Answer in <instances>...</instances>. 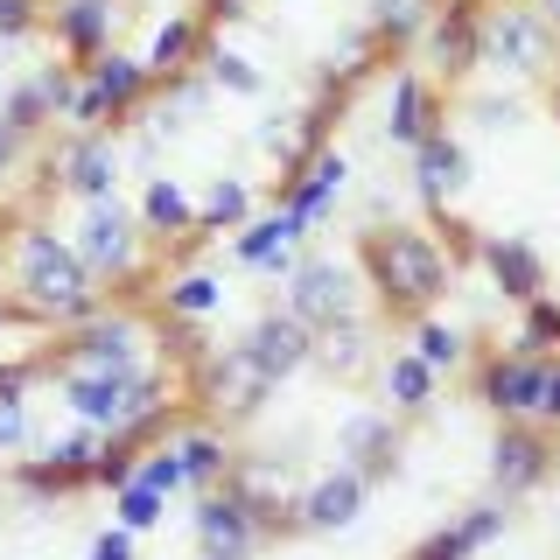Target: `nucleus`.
<instances>
[{
  "label": "nucleus",
  "mask_w": 560,
  "mask_h": 560,
  "mask_svg": "<svg viewBox=\"0 0 560 560\" xmlns=\"http://www.w3.org/2000/svg\"><path fill=\"white\" fill-rule=\"evenodd\" d=\"M8 280H14V302H22L35 323L57 337V329L84 323V315H98L113 294H105V280L84 267L78 238H57L43 218H22L8 224Z\"/></svg>",
  "instance_id": "f257e3e1"
},
{
  "label": "nucleus",
  "mask_w": 560,
  "mask_h": 560,
  "mask_svg": "<svg viewBox=\"0 0 560 560\" xmlns=\"http://www.w3.org/2000/svg\"><path fill=\"white\" fill-rule=\"evenodd\" d=\"M358 273L372 288V302L385 323H420V315L442 308L448 280H455V253L420 224H372L358 232Z\"/></svg>",
  "instance_id": "f03ea898"
},
{
  "label": "nucleus",
  "mask_w": 560,
  "mask_h": 560,
  "mask_svg": "<svg viewBox=\"0 0 560 560\" xmlns=\"http://www.w3.org/2000/svg\"><path fill=\"white\" fill-rule=\"evenodd\" d=\"M78 253H84V267H92L105 280V294H127L140 288V280L154 273V259H162V245L148 238V224H140V210H127L119 197H105V203H84V224L78 232Z\"/></svg>",
  "instance_id": "7ed1b4c3"
},
{
  "label": "nucleus",
  "mask_w": 560,
  "mask_h": 560,
  "mask_svg": "<svg viewBox=\"0 0 560 560\" xmlns=\"http://www.w3.org/2000/svg\"><path fill=\"white\" fill-rule=\"evenodd\" d=\"M148 323L154 315H140L133 302H105L98 315L57 329V343L43 350L49 378L70 372V364H92V372H140V364H154L148 358Z\"/></svg>",
  "instance_id": "20e7f679"
},
{
  "label": "nucleus",
  "mask_w": 560,
  "mask_h": 560,
  "mask_svg": "<svg viewBox=\"0 0 560 560\" xmlns=\"http://www.w3.org/2000/svg\"><path fill=\"white\" fill-rule=\"evenodd\" d=\"M183 393L197 399V413L224 420V428H238V420H253V413L273 399V378L259 372V358H253V350H245V337H238V343L210 350L197 372L183 378Z\"/></svg>",
  "instance_id": "39448f33"
},
{
  "label": "nucleus",
  "mask_w": 560,
  "mask_h": 560,
  "mask_svg": "<svg viewBox=\"0 0 560 560\" xmlns=\"http://www.w3.org/2000/svg\"><path fill=\"white\" fill-rule=\"evenodd\" d=\"M162 92V78L148 70V57H119V49H105L98 63H84V84L78 98H70V127H127V119Z\"/></svg>",
  "instance_id": "423d86ee"
},
{
  "label": "nucleus",
  "mask_w": 560,
  "mask_h": 560,
  "mask_svg": "<svg viewBox=\"0 0 560 560\" xmlns=\"http://www.w3.org/2000/svg\"><path fill=\"white\" fill-rule=\"evenodd\" d=\"M483 63L512 70V78H553V63H560V28L533 8V0H490Z\"/></svg>",
  "instance_id": "0eeeda50"
},
{
  "label": "nucleus",
  "mask_w": 560,
  "mask_h": 560,
  "mask_svg": "<svg viewBox=\"0 0 560 560\" xmlns=\"http://www.w3.org/2000/svg\"><path fill=\"white\" fill-rule=\"evenodd\" d=\"M483 28H490V0H442L420 28V63L434 84H469L483 63Z\"/></svg>",
  "instance_id": "6e6552de"
},
{
  "label": "nucleus",
  "mask_w": 560,
  "mask_h": 560,
  "mask_svg": "<svg viewBox=\"0 0 560 560\" xmlns=\"http://www.w3.org/2000/svg\"><path fill=\"white\" fill-rule=\"evenodd\" d=\"M553 469H560V428H547V420H498V442H490V498L518 504Z\"/></svg>",
  "instance_id": "1a4fd4ad"
},
{
  "label": "nucleus",
  "mask_w": 560,
  "mask_h": 560,
  "mask_svg": "<svg viewBox=\"0 0 560 560\" xmlns=\"http://www.w3.org/2000/svg\"><path fill=\"white\" fill-rule=\"evenodd\" d=\"M547 364L539 350H483L477 372H469V393H477V407H490L498 420H539V393H547Z\"/></svg>",
  "instance_id": "9d476101"
},
{
  "label": "nucleus",
  "mask_w": 560,
  "mask_h": 560,
  "mask_svg": "<svg viewBox=\"0 0 560 560\" xmlns=\"http://www.w3.org/2000/svg\"><path fill=\"white\" fill-rule=\"evenodd\" d=\"M43 175H49V189H57V197L105 203L119 189V140H113V127H70Z\"/></svg>",
  "instance_id": "9b49d317"
},
{
  "label": "nucleus",
  "mask_w": 560,
  "mask_h": 560,
  "mask_svg": "<svg viewBox=\"0 0 560 560\" xmlns=\"http://www.w3.org/2000/svg\"><path fill=\"white\" fill-rule=\"evenodd\" d=\"M78 84H84V70L78 63H35L22 84H8L0 92V119H8L22 140H35V133H49V119H70V98H78Z\"/></svg>",
  "instance_id": "f8f14e48"
},
{
  "label": "nucleus",
  "mask_w": 560,
  "mask_h": 560,
  "mask_svg": "<svg viewBox=\"0 0 560 560\" xmlns=\"http://www.w3.org/2000/svg\"><path fill=\"white\" fill-rule=\"evenodd\" d=\"M189 525H197V547L203 553H224V560H253L259 547H267V525H259V512L238 498V483L197 490V512H189Z\"/></svg>",
  "instance_id": "ddd939ff"
},
{
  "label": "nucleus",
  "mask_w": 560,
  "mask_h": 560,
  "mask_svg": "<svg viewBox=\"0 0 560 560\" xmlns=\"http://www.w3.org/2000/svg\"><path fill=\"white\" fill-rule=\"evenodd\" d=\"M442 127H448V84H434L420 63L393 70V92H385V140L413 154L420 140L442 133Z\"/></svg>",
  "instance_id": "4468645a"
},
{
  "label": "nucleus",
  "mask_w": 560,
  "mask_h": 560,
  "mask_svg": "<svg viewBox=\"0 0 560 560\" xmlns=\"http://www.w3.org/2000/svg\"><path fill=\"white\" fill-rule=\"evenodd\" d=\"M288 308L302 315L315 337H323V329H337V323H350V315H358V280H350L343 259L308 253L302 267H294V280H288Z\"/></svg>",
  "instance_id": "2eb2a0df"
},
{
  "label": "nucleus",
  "mask_w": 560,
  "mask_h": 560,
  "mask_svg": "<svg viewBox=\"0 0 560 560\" xmlns=\"http://www.w3.org/2000/svg\"><path fill=\"white\" fill-rule=\"evenodd\" d=\"M119 22H127L119 0H57V8H49V43H57L63 63L84 70V63H98L105 49H113Z\"/></svg>",
  "instance_id": "dca6fc26"
},
{
  "label": "nucleus",
  "mask_w": 560,
  "mask_h": 560,
  "mask_svg": "<svg viewBox=\"0 0 560 560\" xmlns=\"http://www.w3.org/2000/svg\"><path fill=\"white\" fill-rule=\"evenodd\" d=\"M133 210H140V224H148V238L162 245L168 267L203 238V210H197V197H189L175 175H148V189H140V203H133Z\"/></svg>",
  "instance_id": "f3484780"
},
{
  "label": "nucleus",
  "mask_w": 560,
  "mask_h": 560,
  "mask_svg": "<svg viewBox=\"0 0 560 560\" xmlns=\"http://www.w3.org/2000/svg\"><path fill=\"white\" fill-rule=\"evenodd\" d=\"M477 267L490 273V288H498L512 308H525V302L547 294V253H539L533 238H518V232H483Z\"/></svg>",
  "instance_id": "a211bd4d"
},
{
  "label": "nucleus",
  "mask_w": 560,
  "mask_h": 560,
  "mask_svg": "<svg viewBox=\"0 0 560 560\" xmlns=\"http://www.w3.org/2000/svg\"><path fill=\"white\" fill-rule=\"evenodd\" d=\"M399 442H407L399 413L393 407H364V413H350L337 428V463H350V469H364L372 483H385L399 469Z\"/></svg>",
  "instance_id": "6ab92c4d"
},
{
  "label": "nucleus",
  "mask_w": 560,
  "mask_h": 560,
  "mask_svg": "<svg viewBox=\"0 0 560 560\" xmlns=\"http://www.w3.org/2000/svg\"><path fill=\"white\" fill-rule=\"evenodd\" d=\"M504 525H512V504L483 498V504H469V512H455L448 525H434L420 547H407V560H477L483 547L504 539Z\"/></svg>",
  "instance_id": "aec40b11"
},
{
  "label": "nucleus",
  "mask_w": 560,
  "mask_h": 560,
  "mask_svg": "<svg viewBox=\"0 0 560 560\" xmlns=\"http://www.w3.org/2000/svg\"><path fill=\"white\" fill-rule=\"evenodd\" d=\"M245 350H253L259 372L280 385V378L302 372V364H315V329H308L294 308H259L253 329H245Z\"/></svg>",
  "instance_id": "412c9836"
},
{
  "label": "nucleus",
  "mask_w": 560,
  "mask_h": 560,
  "mask_svg": "<svg viewBox=\"0 0 560 560\" xmlns=\"http://www.w3.org/2000/svg\"><path fill=\"white\" fill-rule=\"evenodd\" d=\"M372 490H378V483L364 477V469H350V463L323 469V477L302 490V504H294V512H302V533H343V525L358 518L364 504H372Z\"/></svg>",
  "instance_id": "4be33fe9"
},
{
  "label": "nucleus",
  "mask_w": 560,
  "mask_h": 560,
  "mask_svg": "<svg viewBox=\"0 0 560 560\" xmlns=\"http://www.w3.org/2000/svg\"><path fill=\"white\" fill-rule=\"evenodd\" d=\"M175 455H183L189 490H218V483H232V469H238L232 428H224V420H210V413H189L183 428H175Z\"/></svg>",
  "instance_id": "5701e85b"
},
{
  "label": "nucleus",
  "mask_w": 560,
  "mask_h": 560,
  "mask_svg": "<svg viewBox=\"0 0 560 560\" xmlns=\"http://www.w3.org/2000/svg\"><path fill=\"white\" fill-rule=\"evenodd\" d=\"M463 183H469V148H463L448 127L428 133V140L413 148V189H420V203H428V218H442L448 197H455Z\"/></svg>",
  "instance_id": "b1692460"
},
{
  "label": "nucleus",
  "mask_w": 560,
  "mask_h": 560,
  "mask_svg": "<svg viewBox=\"0 0 560 560\" xmlns=\"http://www.w3.org/2000/svg\"><path fill=\"white\" fill-rule=\"evenodd\" d=\"M343 183H350V162H343L337 148H323L302 175H280V183H273V203H288L294 218L315 232V224H323V210L343 197Z\"/></svg>",
  "instance_id": "393cba45"
},
{
  "label": "nucleus",
  "mask_w": 560,
  "mask_h": 560,
  "mask_svg": "<svg viewBox=\"0 0 560 560\" xmlns=\"http://www.w3.org/2000/svg\"><path fill=\"white\" fill-rule=\"evenodd\" d=\"M378 393H385V407H393L399 420H420V413L434 407V393H442V372H434L413 343L407 350H385V358H378Z\"/></svg>",
  "instance_id": "a878e982"
},
{
  "label": "nucleus",
  "mask_w": 560,
  "mask_h": 560,
  "mask_svg": "<svg viewBox=\"0 0 560 560\" xmlns=\"http://www.w3.org/2000/svg\"><path fill=\"white\" fill-rule=\"evenodd\" d=\"M210 43H218V35H210L203 14H168V22L154 28V43H148V70H154L162 84H183L189 70L203 63Z\"/></svg>",
  "instance_id": "bb28decb"
},
{
  "label": "nucleus",
  "mask_w": 560,
  "mask_h": 560,
  "mask_svg": "<svg viewBox=\"0 0 560 560\" xmlns=\"http://www.w3.org/2000/svg\"><path fill=\"white\" fill-rule=\"evenodd\" d=\"M224 308V280L203 273V267H183V273H162V288H154V315H183V323H210V315Z\"/></svg>",
  "instance_id": "cd10ccee"
},
{
  "label": "nucleus",
  "mask_w": 560,
  "mask_h": 560,
  "mask_svg": "<svg viewBox=\"0 0 560 560\" xmlns=\"http://www.w3.org/2000/svg\"><path fill=\"white\" fill-rule=\"evenodd\" d=\"M302 238H308V224L294 218L288 203H273V210H253V218L232 232V259H238V267H259L267 253H280V245H302Z\"/></svg>",
  "instance_id": "c85d7f7f"
},
{
  "label": "nucleus",
  "mask_w": 560,
  "mask_h": 560,
  "mask_svg": "<svg viewBox=\"0 0 560 560\" xmlns=\"http://www.w3.org/2000/svg\"><path fill=\"white\" fill-rule=\"evenodd\" d=\"M407 343H413V350H420V358H428L442 378H448V372H463V364H477V350H469V329H463V323H448L442 308H434V315H420Z\"/></svg>",
  "instance_id": "c756f323"
},
{
  "label": "nucleus",
  "mask_w": 560,
  "mask_h": 560,
  "mask_svg": "<svg viewBox=\"0 0 560 560\" xmlns=\"http://www.w3.org/2000/svg\"><path fill=\"white\" fill-rule=\"evenodd\" d=\"M8 483L22 490V498H35V504H57V498H78V490H92L84 477H70L57 455H43V448H35V455H14V463H8Z\"/></svg>",
  "instance_id": "7c9ffc66"
},
{
  "label": "nucleus",
  "mask_w": 560,
  "mask_h": 560,
  "mask_svg": "<svg viewBox=\"0 0 560 560\" xmlns=\"http://www.w3.org/2000/svg\"><path fill=\"white\" fill-rule=\"evenodd\" d=\"M442 8V0H372V28L385 43V57H399V49H420V28H428V14Z\"/></svg>",
  "instance_id": "2f4dec72"
},
{
  "label": "nucleus",
  "mask_w": 560,
  "mask_h": 560,
  "mask_svg": "<svg viewBox=\"0 0 560 560\" xmlns=\"http://www.w3.org/2000/svg\"><path fill=\"white\" fill-rule=\"evenodd\" d=\"M197 210H203V238H224V232H238V224L253 218V189H245L238 175H210Z\"/></svg>",
  "instance_id": "473e14b6"
},
{
  "label": "nucleus",
  "mask_w": 560,
  "mask_h": 560,
  "mask_svg": "<svg viewBox=\"0 0 560 560\" xmlns=\"http://www.w3.org/2000/svg\"><path fill=\"white\" fill-rule=\"evenodd\" d=\"M315 364H329L337 378H358L364 364H372V329L350 315V323H337V329H323L315 337Z\"/></svg>",
  "instance_id": "72a5a7b5"
},
{
  "label": "nucleus",
  "mask_w": 560,
  "mask_h": 560,
  "mask_svg": "<svg viewBox=\"0 0 560 560\" xmlns=\"http://www.w3.org/2000/svg\"><path fill=\"white\" fill-rule=\"evenodd\" d=\"M518 350H539V358H560V294H539V302L518 308Z\"/></svg>",
  "instance_id": "f704fd0d"
},
{
  "label": "nucleus",
  "mask_w": 560,
  "mask_h": 560,
  "mask_svg": "<svg viewBox=\"0 0 560 560\" xmlns=\"http://www.w3.org/2000/svg\"><path fill=\"white\" fill-rule=\"evenodd\" d=\"M113 518L127 525V533H154V525L168 518V490H154V483H127V490H113Z\"/></svg>",
  "instance_id": "c9c22d12"
},
{
  "label": "nucleus",
  "mask_w": 560,
  "mask_h": 560,
  "mask_svg": "<svg viewBox=\"0 0 560 560\" xmlns=\"http://www.w3.org/2000/svg\"><path fill=\"white\" fill-rule=\"evenodd\" d=\"M203 63H210V84H218V92H238V98H259V92H267V78H259L245 57H232V49H218V43L203 49Z\"/></svg>",
  "instance_id": "e433bc0d"
},
{
  "label": "nucleus",
  "mask_w": 560,
  "mask_h": 560,
  "mask_svg": "<svg viewBox=\"0 0 560 560\" xmlns=\"http://www.w3.org/2000/svg\"><path fill=\"white\" fill-rule=\"evenodd\" d=\"M28 35H49V8L43 0H0V49L28 43Z\"/></svg>",
  "instance_id": "4c0bfd02"
},
{
  "label": "nucleus",
  "mask_w": 560,
  "mask_h": 560,
  "mask_svg": "<svg viewBox=\"0 0 560 560\" xmlns=\"http://www.w3.org/2000/svg\"><path fill=\"white\" fill-rule=\"evenodd\" d=\"M140 483H154V490H189V477H183V455H175V434L168 442H148V455H140Z\"/></svg>",
  "instance_id": "58836bf2"
},
{
  "label": "nucleus",
  "mask_w": 560,
  "mask_h": 560,
  "mask_svg": "<svg viewBox=\"0 0 560 560\" xmlns=\"http://www.w3.org/2000/svg\"><path fill=\"white\" fill-rule=\"evenodd\" d=\"M0 455H28V399H0Z\"/></svg>",
  "instance_id": "ea45409f"
},
{
  "label": "nucleus",
  "mask_w": 560,
  "mask_h": 560,
  "mask_svg": "<svg viewBox=\"0 0 560 560\" xmlns=\"http://www.w3.org/2000/svg\"><path fill=\"white\" fill-rule=\"evenodd\" d=\"M133 539H140V533H127V525L113 518V525L92 539V560H133Z\"/></svg>",
  "instance_id": "a19ab883"
},
{
  "label": "nucleus",
  "mask_w": 560,
  "mask_h": 560,
  "mask_svg": "<svg viewBox=\"0 0 560 560\" xmlns=\"http://www.w3.org/2000/svg\"><path fill=\"white\" fill-rule=\"evenodd\" d=\"M294 267H302V253H294V245H280V253H267V259H259V273H267L273 288H288V280H294Z\"/></svg>",
  "instance_id": "79ce46f5"
},
{
  "label": "nucleus",
  "mask_w": 560,
  "mask_h": 560,
  "mask_svg": "<svg viewBox=\"0 0 560 560\" xmlns=\"http://www.w3.org/2000/svg\"><path fill=\"white\" fill-rule=\"evenodd\" d=\"M539 420H547V428H560V358L547 364V393H539Z\"/></svg>",
  "instance_id": "37998d69"
},
{
  "label": "nucleus",
  "mask_w": 560,
  "mask_h": 560,
  "mask_svg": "<svg viewBox=\"0 0 560 560\" xmlns=\"http://www.w3.org/2000/svg\"><path fill=\"white\" fill-rule=\"evenodd\" d=\"M22 148H28V140L14 133L8 119H0V183H8V175H14V162H22Z\"/></svg>",
  "instance_id": "c03bdc74"
},
{
  "label": "nucleus",
  "mask_w": 560,
  "mask_h": 560,
  "mask_svg": "<svg viewBox=\"0 0 560 560\" xmlns=\"http://www.w3.org/2000/svg\"><path fill=\"white\" fill-rule=\"evenodd\" d=\"M477 113H483V127H504V119H512V98H483Z\"/></svg>",
  "instance_id": "a18cd8bd"
},
{
  "label": "nucleus",
  "mask_w": 560,
  "mask_h": 560,
  "mask_svg": "<svg viewBox=\"0 0 560 560\" xmlns=\"http://www.w3.org/2000/svg\"><path fill=\"white\" fill-rule=\"evenodd\" d=\"M533 8H539V14H547V22L560 28V0H533Z\"/></svg>",
  "instance_id": "49530a36"
},
{
  "label": "nucleus",
  "mask_w": 560,
  "mask_h": 560,
  "mask_svg": "<svg viewBox=\"0 0 560 560\" xmlns=\"http://www.w3.org/2000/svg\"><path fill=\"white\" fill-rule=\"evenodd\" d=\"M0 273H8V224H0Z\"/></svg>",
  "instance_id": "de8ad7c7"
},
{
  "label": "nucleus",
  "mask_w": 560,
  "mask_h": 560,
  "mask_svg": "<svg viewBox=\"0 0 560 560\" xmlns=\"http://www.w3.org/2000/svg\"><path fill=\"white\" fill-rule=\"evenodd\" d=\"M547 105H553V127H560V84H553V92H547Z\"/></svg>",
  "instance_id": "09e8293b"
},
{
  "label": "nucleus",
  "mask_w": 560,
  "mask_h": 560,
  "mask_svg": "<svg viewBox=\"0 0 560 560\" xmlns=\"http://www.w3.org/2000/svg\"><path fill=\"white\" fill-rule=\"evenodd\" d=\"M0 57H8V49H0ZM0 78H8V63H0Z\"/></svg>",
  "instance_id": "8fccbe9b"
},
{
  "label": "nucleus",
  "mask_w": 560,
  "mask_h": 560,
  "mask_svg": "<svg viewBox=\"0 0 560 560\" xmlns=\"http://www.w3.org/2000/svg\"><path fill=\"white\" fill-rule=\"evenodd\" d=\"M203 560H224V553H203Z\"/></svg>",
  "instance_id": "3c124183"
},
{
  "label": "nucleus",
  "mask_w": 560,
  "mask_h": 560,
  "mask_svg": "<svg viewBox=\"0 0 560 560\" xmlns=\"http://www.w3.org/2000/svg\"><path fill=\"white\" fill-rule=\"evenodd\" d=\"M553 84H560V63H553Z\"/></svg>",
  "instance_id": "603ef678"
}]
</instances>
